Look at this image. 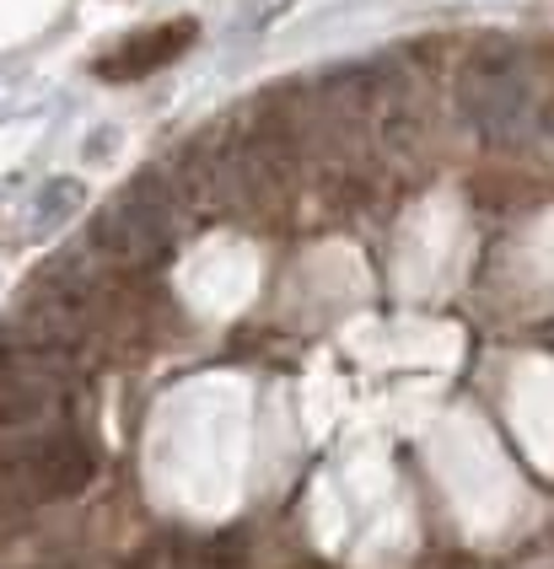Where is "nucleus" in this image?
<instances>
[{
    "instance_id": "obj_1",
    "label": "nucleus",
    "mask_w": 554,
    "mask_h": 569,
    "mask_svg": "<svg viewBox=\"0 0 554 569\" xmlns=\"http://www.w3.org/2000/svg\"><path fill=\"white\" fill-rule=\"evenodd\" d=\"M92 242L119 263H162L172 253V210L157 189H130L92 221Z\"/></svg>"
},
{
    "instance_id": "obj_2",
    "label": "nucleus",
    "mask_w": 554,
    "mask_h": 569,
    "mask_svg": "<svg viewBox=\"0 0 554 569\" xmlns=\"http://www.w3.org/2000/svg\"><path fill=\"white\" fill-rule=\"evenodd\" d=\"M92 473H98V462L76 436H33L6 457V478L28 500H70L92 483Z\"/></svg>"
},
{
    "instance_id": "obj_3",
    "label": "nucleus",
    "mask_w": 554,
    "mask_h": 569,
    "mask_svg": "<svg viewBox=\"0 0 554 569\" xmlns=\"http://www.w3.org/2000/svg\"><path fill=\"white\" fill-rule=\"evenodd\" d=\"M195 22H162V28L151 32H135V38H125L108 60H98V76H108V81H140V76H151V70H162V64H172L189 43H195Z\"/></svg>"
},
{
    "instance_id": "obj_4",
    "label": "nucleus",
    "mask_w": 554,
    "mask_h": 569,
    "mask_svg": "<svg viewBox=\"0 0 554 569\" xmlns=\"http://www.w3.org/2000/svg\"><path fill=\"white\" fill-rule=\"evenodd\" d=\"M81 204H87V183H81V178H55V183H43V193H38V204H33V216H38L33 231H55V221L76 216Z\"/></svg>"
},
{
    "instance_id": "obj_5",
    "label": "nucleus",
    "mask_w": 554,
    "mask_h": 569,
    "mask_svg": "<svg viewBox=\"0 0 554 569\" xmlns=\"http://www.w3.org/2000/svg\"><path fill=\"white\" fill-rule=\"evenodd\" d=\"M49 569H76V565H49Z\"/></svg>"
}]
</instances>
